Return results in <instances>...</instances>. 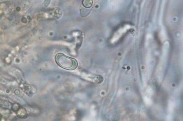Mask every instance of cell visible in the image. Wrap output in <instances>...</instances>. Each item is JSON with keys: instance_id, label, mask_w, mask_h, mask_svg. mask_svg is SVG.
Returning a JSON list of instances; mask_svg holds the SVG:
<instances>
[{"instance_id": "2", "label": "cell", "mask_w": 183, "mask_h": 121, "mask_svg": "<svg viewBox=\"0 0 183 121\" xmlns=\"http://www.w3.org/2000/svg\"><path fill=\"white\" fill-rule=\"evenodd\" d=\"M63 14L62 9L60 7H55L48 10L39 15V17L42 19H59Z\"/></svg>"}, {"instance_id": "1", "label": "cell", "mask_w": 183, "mask_h": 121, "mask_svg": "<svg viewBox=\"0 0 183 121\" xmlns=\"http://www.w3.org/2000/svg\"><path fill=\"white\" fill-rule=\"evenodd\" d=\"M57 64L65 69L73 70L77 68L78 62L76 59L69 57L62 54H58L55 58Z\"/></svg>"}, {"instance_id": "3", "label": "cell", "mask_w": 183, "mask_h": 121, "mask_svg": "<svg viewBox=\"0 0 183 121\" xmlns=\"http://www.w3.org/2000/svg\"><path fill=\"white\" fill-rule=\"evenodd\" d=\"M82 5L86 8H90L93 5V0H83Z\"/></svg>"}]
</instances>
